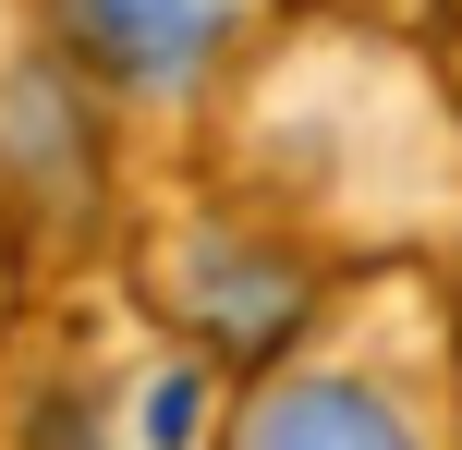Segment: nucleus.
Segmentation results:
<instances>
[{
    "mask_svg": "<svg viewBox=\"0 0 462 450\" xmlns=\"http://www.w3.org/2000/svg\"><path fill=\"white\" fill-rule=\"evenodd\" d=\"M195 438V378H171V390H146V450H183Z\"/></svg>",
    "mask_w": 462,
    "mask_h": 450,
    "instance_id": "7ed1b4c3",
    "label": "nucleus"
},
{
    "mask_svg": "<svg viewBox=\"0 0 462 450\" xmlns=\"http://www.w3.org/2000/svg\"><path fill=\"white\" fill-rule=\"evenodd\" d=\"M244 450H426V438L402 427V402L365 390V378H292V390L255 402Z\"/></svg>",
    "mask_w": 462,
    "mask_h": 450,
    "instance_id": "f03ea898",
    "label": "nucleus"
},
{
    "mask_svg": "<svg viewBox=\"0 0 462 450\" xmlns=\"http://www.w3.org/2000/svg\"><path fill=\"white\" fill-rule=\"evenodd\" d=\"M61 24L122 73V86H195L208 49L244 24V0H61Z\"/></svg>",
    "mask_w": 462,
    "mask_h": 450,
    "instance_id": "f257e3e1",
    "label": "nucleus"
},
{
    "mask_svg": "<svg viewBox=\"0 0 462 450\" xmlns=\"http://www.w3.org/2000/svg\"><path fill=\"white\" fill-rule=\"evenodd\" d=\"M73 450H86V438H73Z\"/></svg>",
    "mask_w": 462,
    "mask_h": 450,
    "instance_id": "20e7f679",
    "label": "nucleus"
}]
</instances>
